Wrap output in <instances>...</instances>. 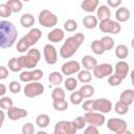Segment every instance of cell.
I'll return each instance as SVG.
<instances>
[{
	"instance_id": "1",
	"label": "cell",
	"mask_w": 134,
	"mask_h": 134,
	"mask_svg": "<svg viewBox=\"0 0 134 134\" xmlns=\"http://www.w3.org/2000/svg\"><path fill=\"white\" fill-rule=\"evenodd\" d=\"M18 30L15 25L6 20L0 21V47L9 48L17 41Z\"/></svg>"
},
{
	"instance_id": "2",
	"label": "cell",
	"mask_w": 134,
	"mask_h": 134,
	"mask_svg": "<svg viewBox=\"0 0 134 134\" xmlns=\"http://www.w3.org/2000/svg\"><path fill=\"white\" fill-rule=\"evenodd\" d=\"M85 41V36L82 32H77L74 36H71L66 39L64 44L60 48V55L63 59L71 58L80 48V46Z\"/></svg>"
},
{
	"instance_id": "3",
	"label": "cell",
	"mask_w": 134,
	"mask_h": 134,
	"mask_svg": "<svg viewBox=\"0 0 134 134\" xmlns=\"http://www.w3.org/2000/svg\"><path fill=\"white\" fill-rule=\"evenodd\" d=\"M42 32L39 28H31L25 36H23L17 43V50L19 52H25L30 49L31 46L38 43V41L41 39Z\"/></svg>"
},
{
	"instance_id": "4",
	"label": "cell",
	"mask_w": 134,
	"mask_h": 134,
	"mask_svg": "<svg viewBox=\"0 0 134 134\" xmlns=\"http://www.w3.org/2000/svg\"><path fill=\"white\" fill-rule=\"evenodd\" d=\"M38 21L40 25L46 28H51L54 27L58 24V17L50 10L48 9H43L40 12L38 16Z\"/></svg>"
},
{
	"instance_id": "5",
	"label": "cell",
	"mask_w": 134,
	"mask_h": 134,
	"mask_svg": "<svg viewBox=\"0 0 134 134\" xmlns=\"http://www.w3.org/2000/svg\"><path fill=\"white\" fill-rule=\"evenodd\" d=\"M40 59H41V52H40V50L37 49V48H30L25 55H22L24 68L31 69V68L36 67L38 65Z\"/></svg>"
},
{
	"instance_id": "6",
	"label": "cell",
	"mask_w": 134,
	"mask_h": 134,
	"mask_svg": "<svg viewBox=\"0 0 134 134\" xmlns=\"http://www.w3.org/2000/svg\"><path fill=\"white\" fill-rule=\"evenodd\" d=\"M23 92L26 97H29V98L37 97L44 93V86L39 82H31L24 86Z\"/></svg>"
},
{
	"instance_id": "7",
	"label": "cell",
	"mask_w": 134,
	"mask_h": 134,
	"mask_svg": "<svg viewBox=\"0 0 134 134\" xmlns=\"http://www.w3.org/2000/svg\"><path fill=\"white\" fill-rule=\"evenodd\" d=\"M54 132L58 134H75L77 132V128L72 121L60 120L54 125Z\"/></svg>"
},
{
	"instance_id": "8",
	"label": "cell",
	"mask_w": 134,
	"mask_h": 134,
	"mask_svg": "<svg viewBox=\"0 0 134 134\" xmlns=\"http://www.w3.org/2000/svg\"><path fill=\"white\" fill-rule=\"evenodd\" d=\"M98 27H99L100 31H103L105 34L116 35V34H119L120 30H121V25L117 21H114V20H111V19L100 22L98 24Z\"/></svg>"
},
{
	"instance_id": "9",
	"label": "cell",
	"mask_w": 134,
	"mask_h": 134,
	"mask_svg": "<svg viewBox=\"0 0 134 134\" xmlns=\"http://www.w3.org/2000/svg\"><path fill=\"white\" fill-rule=\"evenodd\" d=\"M107 128H108V130H110L116 134H119V133H122L126 130H128V124L126 120H124L121 118L113 117L107 121Z\"/></svg>"
},
{
	"instance_id": "10",
	"label": "cell",
	"mask_w": 134,
	"mask_h": 134,
	"mask_svg": "<svg viewBox=\"0 0 134 134\" xmlns=\"http://www.w3.org/2000/svg\"><path fill=\"white\" fill-rule=\"evenodd\" d=\"M43 77V71L41 69H34L22 71L19 75V79L23 83H31V82H39Z\"/></svg>"
},
{
	"instance_id": "11",
	"label": "cell",
	"mask_w": 134,
	"mask_h": 134,
	"mask_svg": "<svg viewBox=\"0 0 134 134\" xmlns=\"http://www.w3.org/2000/svg\"><path fill=\"white\" fill-rule=\"evenodd\" d=\"M86 122L89 126H94V127H99L103 126L106 121V117L103 113L93 111V112H86V114L84 115Z\"/></svg>"
},
{
	"instance_id": "12",
	"label": "cell",
	"mask_w": 134,
	"mask_h": 134,
	"mask_svg": "<svg viewBox=\"0 0 134 134\" xmlns=\"http://www.w3.org/2000/svg\"><path fill=\"white\" fill-rule=\"evenodd\" d=\"M113 70H114V68L108 63L97 64V66L93 70V75L96 79H105L107 76L112 75Z\"/></svg>"
},
{
	"instance_id": "13",
	"label": "cell",
	"mask_w": 134,
	"mask_h": 134,
	"mask_svg": "<svg viewBox=\"0 0 134 134\" xmlns=\"http://www.w3.org/2000/svg\"><path fill=\"white\" fill-rule=\"evenodd\" d=\"M44 60L48 65H54L58 61V51L51 44H46L43 48Z\"/></svg>"
},
{
	"instance_id": "14",
	"label": "cell",
	"mask_w": 134,
	"mask_h": 134,
	"mask_svg": "<svg viewBox=\"0 0 134 134\" xmlns=\"http://www.w3.org/2000/svg\"><path fill=\"white\" fill-rule=\"evenodd\" d=\"M111 110H112V103L108 98L100 97L94 99V111L106 114L111 112Z\"/></svg>"
},
{
	"instance_id": "15",
	"label": "cell",
	"mask_w": 134,
	"mask_h": 134,
	"mask_svg": "<svg viewBox=\"0 0 134 134\" xmlns=\"http://www.w3.org/2000/svg\"><path fill=\"white\" fill-rule=\"evenodd\" d=\"M61 71L64 75H72L74 73H79L81 71V64L77 61H68L64 63L61 67Z\"/></svg>"
},
{
	"instance_id": "16",
	"label": "cell",
	"mask_w": 134,
	"mask_h": 134,
	"mask_svg": "<svg viewBox=\"0 0 134 134\" xmlns=\"http://www.w3.org/2000/svg\"><path fill=\"white\" fill-rule=\"evenodd\" d=\"M129 70H130V67H129V64L127 62L118 61L114 67V72H115L114 74L116 76H118L120 80H125L129 73Z\"/></svg>"
},
{
	"instance_id": "17",
	"label": "cell",
	"mask_w": 134,
	"mask_h": 134,
	"mask_svg": "<svg viewBox=\"0 0 134 134\" xmlns=\"http://www.w3.org/2000/svg\"><path fill=\"white\" fill-rule=\"evenodd\" d=\"M28 112L25 109L19 108V107H13L7 111V117L10 120H19L23 117H26Z\"/></svg>"
},
{
	"instance_id": "18",
	"label": "cell",
	"mask_w": 134,
	"mask_h": 134,
	"mask_svg": "<svg viewBox=\"0 0 134 134\" xmlns=\"http://www.w3.org/2000/svg\"><path fill=\"white\" fill-rule=\"evenodd\" d=\"M64 36L65 34L62 28H53L47 34V39L52 43H58L64 39Z\"/></svg>"
},
{
	"instance_id": "19",
	"label": "cell",
	"mask_w": 134,
	"mask_h": 134,
	"mask_svg": "<svg viewBox=\"0 0 134 134\" xmlns=\"http://www.w3.org/2000/svg\"><path fill=\"white\" fill-rule=\"evenodd\" d=\"M82 65L84 67V69L89 70V71H91V70L93 71L94 68L97 66V60L90 54H86L82 58Z\"/></svg>"
},
{
	"instance_id": "20",
	"label": "cell",
	"mask_w": 134,
	"mask_h": 134,
	"mask_svg": "<svg viewBox=\"0 0 134 134\" xmlns=\"http://www.w3.org/2000/svg\"><path fill=\"white\" fill-rule=\"evenodd\" d=\"M131 17V13L129 10V8L125 7V6H121V7H118L117 10L115 12V18H116V21L118 23L120 22H127Z\"/></svg>"
},
{
	"instance_id": "21",
	"label": "cell",
	"mask_w": 134,
	"mask_h": 134,
	"mask_svg": "<svg viewBox=\"0 0 134 134\" xmlns=\"http://www.w3.org/2000/svg\"><path fill=\"white\" fill-rule=\"evenodd\" d=\"M24 68L22 55L19 58H12L8 61V69L13 72H19Z\"/></svg>"
},
{
	"instance_id": "22",
	"label": "cell",
	"mask_w": 134,
	"mask_h": 134,
	"mask_svg": "<svg viewBox=\"0 0 134 134\" xmlns=\"http://www.w3.org/2000/svg\"><path fill=\"white\" fill-rule=\"evenodd\" d=\"M111 17V10L107 5H100L98 6V8L96 9V18L103 22L106 20H109Z\"/></svg>"
},
{
	"instance_id": "23",
	"label": "cell",
	"mask_w": 134,
	"mask_h": 134,
	"mask_svg": "<svg viewBox=\"0 0 134 134\" xmlns=\"http://www.w3.org/2000/svg\"><path fill=\"white\" fill-rule=\"evenodd\" d=\"M98 0H84L81 3V8L87 13H93L98 8Z\"/></svg>"
},
{
	"instance_id": "24",
	"label": "cell",
	"mask_w": 134,
	"mask_h": 134,
	"mask_svg": "<svg viewBox=\"0 0 134 134\" xmlns=\"http://www.w3.org/2000/svg\"><path fill=\"white\" fill-rule=\"evenodd\" d=\"M119 100L129 106L132 105L134 103V90H132V89L124 90L119 95Z\"/></svg>"
},
{
	"instance_id": "25",
	"label": "cell",
	"mask_w": 134,
	"mask_h": 134,
	"mask_svg": "<svg viewBox=\"0 0 134 134\" xmlns=\"http://www.w3.org/2000/svg\"><path fill=\"white\" fill-rule=\"evenodd\" d=\"M83 25L87 29H93L98 25V19L93 15H88L83 19Z\"/></svg>"
},
{
	"instance_id": "26",
	"label": "cell",
	"mask_w": 134,
	"mask_h": 134,
	"mask_svg": "<svg viewBox=\"0 0 134 134\" xmlns=\"http://www.w3.org/2000/svg\"><path fill=\"white\" fill-rule=\"evenodd\" d=\"M20 24L25 27V28H29L35 24V18L31 14H23L20 18Z\"/></svg>"
},
{
	"instance_id": "27",
	"label": "cell",
	"mask_w": 134,
	"mask_h": 134,
	"mask_svg": "<svg viewBox=\"0 0 134 134\" xmlns=\"http://www.w3.org/2000/svg\"><path fill=\"white\" fill-rule=\"evenodd\" d=\"M115 55L120 59V61H124V59H126L129 55V49L125 44H118L115 47Z\"/></svg>"
},
{
	"instance_id": "28",
	"label": "cell",
	"mask_w": 134,
	"mask_h": 134,
	"mask_svg": "<svg viewBox=\"0 0 134 134\" xmlns=\"http://www.w3.org/2000/svg\"><path fill=\"white\" fill-rule=\"evenodd\" d=\"M48 81L50 84L59 87L60 84H62V82H63V73H61L59 71H52L48 76Z\"/></svg>"
},
{
	"instance_id": "29",
	"label": "cell",
	"mask_w": 134,
	"mask_h": 134,
	"mask_svg": "<svg viewBox=\"0 0 134 134\" xmlns=\"http://www.w3.org/2000/svg\"><path fill=\"white\" fill-rule=\"evenodd\" d=\"M79 91L81 92V94L83 95L84 98H90V97L93 96V94H94V87H93L92 85L85 84V85H83V86L80 88Z\"/></svg>"
},
{
	"instance_id": "30",
	"label": "cell",
	"mask_w": 134,
	"mask_h": 134,
	"mask_svg": "<svg viewBox=\"0 0 134 134\" xmlns=\"http://www.w3.org/2000/svg\"><path fill=\"white\" fill-rule=\"evenodd\" d=\"M92 80V74L89 70H81L79 73H77V81L83 83V84H87V83H90Z\"/></svg>"
},
{
	"instance_id": "31",
	"label": "cell",
	"mask_w": 134,
	"mask_h": 134,
	"mask_svg": "<svg viewBox=\"0 0 134 134\" xmlns=\"http://www.w3.org/2000/svg\"><path fill=\"white\" fill-rule=\"evenodd\" d=\"M50 124V117L47 114H39L36 118V125L40 128H46Z\"/></svg>"
},
{
	"instance_id": "32",
	"label": "cell",
	"mask_w": 134,
	"mask_h": 134,
	"mask_svg": "<svg viewBox=\"0 0 134 134\" xmlns=\"http://www.w3.org/2000/svg\"><path fill=\"white\" fill-rule=\"evenodd\" d=\"M79 81L75 77H72V76H69L67 77L65 81H64V86H65V89H67L68 91H74L75 88L77 87V84Z\"/></svg>"
},
{
	"instance_id": "33",
	"label": "cell",
	"mask_w": 134,
	"mask_h": 134,
	"mask_svg": "<svg viewBox=\"0 0 134 134\" xmlns=\"http://www.w3.org/2000/svg\"><path fill=\"white\" fill-rule=\"evenodd\" d=\"M114 111H115L116 114L125 115V114H127L129 112V105H127V104L118 100L115 104V106H114Z\"/></svg>"
},
{
	"instance_id": "34",
	"label": "cell",
	"mask_w": 134,
	"mask_h": 134,
	"mask_svg": "<svg viewBox=\"0 0 134 134\" xmlns=\"http://www.w3.org/2000/svg\"><path fill=\"white\" fill-rule=\"evenodd\" d=\"M91 49H92L93 53H95L97 55H100V54H103L106 51L105 48H104V46H103V44H102V42H100V40H94V41H92V43H91Z\"/></svg>"
},
{
	"instance_id": "35",
	"label": "cell",
	"mask_w": 134,
	"mask_h": 134,
	"mask_svg": "<svg viewBox=\"0 0 134 134\" xmlns=\"http://www.w3.org/2000/svg\"><path fill=\"white\" fill-rule=\"evenodd\" d=\"M65 91L63 88H61L60 86L59 87H55L52 92H51V98L52 100H63L65 99Z\"/></svg>"
},
{
	"instance_id": "36",
	"label": "cell",
	"mask_w": 134,
	"mask_h": 134,
	"mask_svg": "<svg viewBox=\"0 0 134 134\" xmlns=\"http://www.w3.org/2000/svg\"><path fill=\"white\" fill-rule=\"evenodd\" d=\"M6 4L12 9L13 13H19V12H21V9L23 7V3L20 0H8L6 2Z\"/></svg>"
},
{
	"instance_id": "37",
	"label": "cell",
	"mask_w": 134,
	"mask_h": 134,
	"mask_svg": "<svg viewBox=\"0 0 134 134\" xmlns=\"http://www.w3.org/2000/svg\"><path fill=\"white\" fill-rule=\"evenodd\" d=\"M100 42H102V44H103L105 50H111V49L114 47V45H115V42H114L113 38H111L110 36H105V37H103V38L100 39Z\"/></svg>"
},
{
	"instance_id": "38",
	"label": "cell",
	"mask_w": 134,
	"mask_h": 134,
	"mask_svg": "<svg viewBox=\"0 0 134 134\" xmlns=\"http://www.w3.org/2000/svg\"><path fill=\"white\" fill-rule=\"evenodd\" d=\"M0 107L2 110H6L8 111L10 108L14 107V102L10 97L8 96H3L0 98Z\"/></svg>"
},
{
	"instance_id": "39",
	"label": "cell",
	"mask_w": 134,
	"mask_h": 134,
	"mask_svg": "<svg viewBox=\"0 0 134 134\" xmlns=\"http://www.w3.org/2000/svg\"><path fill=\"white\" fill-rule=\"evenodd\" d=\"M64 29L66 31H69V32H72V31H75L77 29V22L73 19H68L65 21L64 23Z\"/></svg>"
},
{
	"instance_id": "40",
	"label": "cell",
	"mask_w": 134,
	"mask_h": 134,
	"mask_svg": "<svg viewBox=\"0 0 134 134\" xmlns=\"http://www.w3.org/2000/svg\"><path fill=\"white\" fill-rule=\"evenodd\" d=\"M69 99H70V102H71L72 105H81L82 102H83V99H84V97H83V95L81 94L80 91H73L70 94Z\"/></svg>"
},
{
	"instance_id": "41",
	"label": "cell",
	"mask_w": 134,
	"mask_h": 134,
	"mask_svg": "<svg viewBox=\"0 0 134 134\" xmlns=\"http://www.w3.org/2000/svg\"><path fill=\"white\" fill-rule=\"evenodd\" d=\"M52 107L57 110V111H60V112H63L65 110H67L68 108V103L63 99V100H53L52 102Z\"/></svg>"
},
{
	"instance_id": "42",
	"label": "cell",
	"mask_w": 134,
	"mask_h": 134,
	"mask_svg": "<svg viewBox=\"0 0 134 134\" xmlns=\"http://www.w3.org/2000/svg\"><path fill=\"white\" fill-rule=\"evenodd\" d=\"M13 14L12 9L8 7V5L6 3L0 4V17L1 18H7Z\"/></svg>"
},
{
	"instance_id": "43",
	"label": "cell",
	"mask_w": 134,
	"mask_h": 134,
	"mask_svg": "<svg viewBox=\"0 0 134 134\" xmlns=\"http://www.w3.org/2000/svg\"><path fill=\"white\" fill-rule=\"evenodd\" d=\"M8 90L14 94H18L21 91V84L17 81H12L8 85Z\"/></svg>"
},
{
	"instance_id": "44",
	"label": "cell",
	"mask_w": 134,
	"mask_h": 134,
	"mask_svg": "<svg viewBox=\"0 0 134 134\" xmlns=\"http://www.w3.org/2000/svg\"><path fill=\"white\" fill-rule=\"evenodd\" d=\"M72 122L74 124V126L77 128V130H82V129H84V127L86 126V119H85V117L84 116H77V117H75L73 120H72Z\"/></svg>"
},
{
	"instance_id": "45",
	"label": "cell",
	"mask_w": 134,
	"mask_h": 134,
	"mask_svg": "<svg viewBox=\"0 0 134 134\" xmlns=\"http://www.w3.org/2000/svg\"><path fill=\"white\" fill-rule=\"evenodd\" d=\"M22 134H35V126L31 122H25L22 126Z\"/></svg>"
},
{
	"instance_id": "46",
	"label": "cell",
	"mask_w": 134,
	"mask_h": 134,
	"mask_svg": "<svg viewBox=\"0 0 134 134\" xmlns=\"http://www.w3.org/2000/svg\"><path fill=\"white\" fill-rule=\"evenodd\" d=\"M82 108H83L86 112H93V111H94V99L85 100V102L82 104Z\"/></svg>"
},
{
	"instance_id": "47",
	"label": "cell",
	"mask_w": 134,
	"mask_h": 134,
	"mask_svg": "<svg viewBox=\"0 0 134 134\" xmlns=\"http://www.w3.org/2000/svg\"><path fill=\"white\" fill-rule=\"evenodd\" d=\"M121 82H122V80H120V79H119L118 76H116L115 74L110 75L109 79H108V84H109L110 86H112V87L119 86V85L121 84Z\"/></svg>"
},
{
	"instance_id": "48",
	"label": "cell",
	"mask_w": 134,
	"mask_h": 134,
	"mask_svg": "<svg viewBox=\"0 0 134 134\" xmlns=\"http://www.w3.org/2000/svg\"><path fill=\"white\" fill-rule=\"evenodd\" d=\"M84 134H99L97 127L94 126H87L84 130Z\"/></svg>"
},
{
	"instance_id": "49",
	"label": "cell",
	"mask_w": 134,
	"mask_h": 134,
	"mask_svg": "<svg viewBox=\"0 0 134 134\" xmlns=\"http://www.w3.org/2000/svg\"><path fill=\"white\" fill-rule=\"evenodd\" d=\"M121 0H107V4L110 7H119L121 5Z\"/></svg>"
},
{
	"instance_id": "50",
	"label": "cell",
	"mask_w": 134,
	"mask_h": 134,
	"mask_svg": "<svg viewBox=\"0 0 134 134\" xmlns=\"http://www.w3.org/2000/svg\"><path fill=\"white\" fill-rule=\"evenodd\" d=\"M8 76V70L5 66H0V80H5Z\"/></svg>"
},
{
	"instance_id": "51",
	"label": "cell",
	"mask_w": 134,
	"mask_h": 134,
	"mask_svg": "<svg viewBox=\"0 0 134 134\" xmlns=\"http://www.w3.org/2000/svg\"><path fill=\"white\" fill-rule=\"evenodd\" d=\"M6 93V87L4 84H0V96L3 97L4 94Z\"/></svg>"
},
{
	"instance_id": "52",
	"label": "cell",
	"mask_w": 134,
	"mask_h": 134,
	"mask_svg": "<svg viewBox=\"0 0 134 134\" xmlns=\"http://www.w3.org/2000/svg\"><path fill=\"white\" fill-rule=\"evenodd\" d=\"M130 77H131V83H132V85L134 86V69L131 71V73H130Z\"/></svg>"
},
{
	"instance_id": "53",
	"label": "cell",
	"mask_w": 134,
	"mask_h": 134,
	"mask_svg": "<svg viewBox=\"0 0 134 134\" xmlns=\"http://www.w3.org/2000/svg\"><path fill=\"white\" fill-rule=\"evenodd\" d=\"M119 134H133L131 131H129V130H126L125 132H122V133H119Z\"/></svg>"
},
{
	"instance_id": "54",
	"label": "cell",
	"mask_w": 134,
	"mask_h": 134,
	"mask_svg": "<svg viewBox=\"0 0 134 134\" xmlns=\"http://www.w3.org/2000/svg\"><path fill=\"white\" fill-rule=\"evenodd\" d=\"M36 134H48L46 131H39V132H37Z\"/></svg>"
},
{
	"instance_id": "55",
	"label": "cell",
	"mask_w": 134,
	"mask_h": 134,
	"mask_svg": "<svg viewBox=\"0 0 134 134\" xmlns=\"http://www.w3.org/2000/svg\"><path fill=\"white\" fill-rule=\"evenodd\" d=\"M131 47H132V48L134 49V38H133V39L131 40Z\"/></svg>"
},
{
	"instance_id": "56",
	"label": "cell",
	"mask_w": 134,
	"mask_h": 134,
	"mask_svg": "<svg viewBox=\"0 0 134 134\" xmlns=\"http://www.w3.org/2000/svg\"><path fill=\"white\" fill-rule=\"evenodd\" d=\"M52 134H58V133H55V132H53V133H52Z\"/></svg>"
}]
</instances>
